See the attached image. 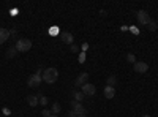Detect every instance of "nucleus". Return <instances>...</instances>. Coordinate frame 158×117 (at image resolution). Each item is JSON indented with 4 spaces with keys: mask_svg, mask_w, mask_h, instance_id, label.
<instances>
[{
    "mask_svg": "<svg viewBox=\"0 0 158 117\" xmlns=\"http://www.w3.org/2000/svg\"><path fill=\"white\" fill-rule=\"evenodd\" d=\"M57 79H59V71H57V68L51 67V68H46V70H44V73H43V81H44V82L54 84Z\"/></svg>",
    "mask_w": 158,
    "mask_h": 117,
    "instance_id": "nucleus-1",
    "label": "nucleus"
},
{
    "mask_svg": "<svg viewBox=\"0 0 158 117\" xmlns=\"http://www.w3.org/2000/svg\"><path fill=\"white\" fill-rule=\"evenodd\" d=\"M32 48V41L29 40V38H21V40L16 43V49L19 51V52H27V51H30Z\"/></svg>",
    "mask_w": 158,
    "mask_h": 117,
    "instance_id": "nucleus-2",
    "label": "nucleus"
},
{
    "mask_svg": "<svg viewBox=\"0 0 158 117\" xmlns=\"http://www.w3.org/2000/svg\"><path fill=\"white\" fill-rule=\"evenodd\" d=\"M27 84H29V87H32V89L40 87V84H41V74H40V73H35V74L29 76Z\"/></svg>",
    "mask_w": 158,
    "mask_h": 117,
    "instance_id": "nucleus-3",
    "label": "nucleus"
},
{
    "mask_svg": "<svg viewBox=\"0 0 158 117\" xmlns=\"http://www.w3.org/2000/svg\"><path fill=\"white\" fill-rule=\"evenodd\" d=\"M81 92L84 94V97H92V95H95V92H97V89H95V86L94 84H84L82 86V89H81Z\"/></svg>",
    "mask_w": 158,
    "mask_h": 117,
    "instance_id": "nucleus-4",
    "label": "nucleus"
},
{
    "mask_svg": "<svg viewBox=\"0 0 158 117\" xmlns=\"http://www.w3.org/2000/svg\"><path fill=\"white\" fill-rule=\"evenodd\" d=\"M138 22H139V24H142V25H147V24L150 22V16H149V13H147V11H144V10L138 11Z\"/></svg>",
    "mask_w": 158,
    "mask_h": 117,
    "instance_id": "nucleus-5",
    "label": "nucleus"
},
{
    "mask_svg": "<svg viewBox=\"0 0 158 117\" xmlns=\"http://www.w3.org/2000/svg\"><path fill=\"white\" fill-rule=\"evenodd\" d=\"M87 81H89V73H81L77 77H76V81H74V86H77V87H82L84 84H87Z\"/></svg>",
    "mask_w": 158,
    "mask_h": 117,
    "instance_id": "nucleus-6",
    "label": "nucleus"
},
{
    "mask_svg": "<svg viewBox=\"0 0 158 117\" xmlns=\"http://www.w3.org/2000/svg\"><path fill=\"white\" fill-rule=\"evenodd\" d=\"M71 106H73V111H74L77 115H85V108H84L79 101H71Z\"/></svg>",
    "mask_w": 158,
    "mask_h": 117,
    "instance_id": "nucleus-7",
    "label": "nucleus"
},
{
    "mask_svg": "<svg viewBox=\"0 0 158 117\" xmlns=\"http://www.w3.org/2000/svg\"><path fill=\"white\" fill-rule=\"evenodd\" d=\"M149 70V63L146 62H136L135 63V71L136 73H146Z\"/></svg>",
    "mask_w": 158,
    "mask_h": 117,
    "instance_id": "nucleus-8",
    "label": "nucleus"
},
{
    "mask_svg": "<svg viewBox=\"0 0 158 117\" xmlns=\"http://www.w3.org/2000/svg\"><path fill=\"white\" fill-rule=\"evenodd\" d=\"M104 97H106L108 100H112L115 97V89L111 87V86H106L104 87Z\"/></svg>",
    "mask_w": 158,
    "mask_h": 117,
    "instance_id": "nucleus-9",
    "label": "nucleus"
},
{
    "mask_svg": "<svg viewBox=\"0 0 158 117\" xmlns=\"http://www.w3.org/2000/svg\"><path fill=\"white\" fill-rule=\"evenodd\" d=\"M10 38V30L8 29H0V44H3Z\"/></svg>",
    "mask_w": 158,
    "mask_h": 117,
    "instance_id": "nucleus-10",
    "label": "nucleus"
},
{
    "mask_svg": "<svg viewBox=\"0 0 158 117\" xmlns=\"http://www.w3.org/2000/svg\"><path fill=\"white\" fill-rule=\"evenodd\" d=\"M27 103H29V106L35 108L38 103H40V97H36V95H29V97H27Z\"/></svg>",
    "mask_w": 158,
    "mask_h": 117,
    "instance_id": "nucleus-11",
    "label": "nucleus"
},
{
    "mask_svg": "<svg viewBox=\"0 0 158 117\" xmlns=\"http://www.w3.org/2000/svg\"><path fill=\"white\" fill-rule=\"evenodd\" d=\"M73 33H70V32H67V33H62V41L63 43H67V44H73Z\"/></svg>",
    "mask_w": 158,
    "mask_h": 117,
    "instance_id": "nucleus-12",
    "label": "nucleus"
},
{
    "mask_svg": "<svg viewBox=\"0 0 158 117\" xmlns=\"http://www.w3.org/2000/svg\"><path fill=\"white\" fill-rule=\"evenodd\" d=\"M60 109H62V106L59 105V103H52V108H51V111H52V114H59L60 112Z\"/></svg>",
    "mask_w": 158,
    "mask_h": 117,
    "instance_id": "nucleus-13",
    "label": "nucleus"
},
{
    "mask_svg": "<svg viewBox=\"0 0 158 117\" xmlns=\"http://www.w3.org/2000/svg\"><path fill=\"white\" fill-rule=\"evenodd\" d=\"M147 27H149V30H152V32H153V30H156V29H158V22H156V21H153V19H150V22L147 24Z\"/></svg>",
    "mask_w": 158,
    "mask_h": 117,
    "instance_id": "nucleus-14",
    "label": "nucleus"
},
{
    "mask_svg": "<svg viewBox=\"0 0 158 117\" xmlns=\"http://www.w3.org/2000/svg\"><path fill=\"white\" fill-rule=\"evenodd\" d=\"M73 97H74V101L81 103V100L84 98V94H82V92H73Z\"/></svg>",
    "mask_w": 158,
    "mask_h": 117,
    "instance_id": "nucleus-15",
    "label": "nucleus"
},
{
    "mask_svg": "<svg viewBox=\"0 0 158 117\" xmlns=\"http://www.w3.org/2000/svg\"><path fill=\"white\" fill-rule=\"evenodd\" d=\"M115 84H117V77H115V76H109V77H108V86L114 87Z\"/></svg>",
    "mask_w": 158,
    "mask_h": 117,
    "instance_id": "nucleus-16",
    "label": "nucleus"
},
{
    "mask_svg": "<svg viewBox=\"0 0 158 117\" xmlns=\"http://www.w3.org/2000/svg\"><path fill=\"white\" fill-rule=\"evenodd\" d=\"M127 60H128L130 63H136V57H135V54H128V56H127Z\"/></svg>",
    "mask_w": 158,
    "mask_h": 117,
    "instance_id": "nucleus-17",
    "label": "nucleus"
},
{
    "mask_svg": "<svg viewBox=\"0 0 158 117\" xmlns=\"http://www.w3.org/2000/svg\"><path fill=\"white\" fill-rule=\"evenodd\" d=\"M16 51H18L16 48H10V49H8V54H6V56H8V57H13V56H15V52H16Z\"/></svg>",
    "mask_w": 158,
    "mask_h": 117,
    "instance_id": "nucleus-18",
    "label": "nucleus"
},
{
    "mask_svg": "<svg viewBox=\"0 0 158 117\" xmlns=\"http://www.w3.org/2000/svg\"><path fill=\"white\" fill-rule=\"evenodd\" d=\"M40 103H41V105H43V106H46V105H48V98L41 95V97H40Z\"/></svg>",
    "mask_w": 158,
    "mask_h": 117,
    "instance_id": "nucleus-19",
    "label": "nucleus"
},
{
    "mask_svg": "<svg viewBox=\"0 0 158 117\" xmlns=\"http://www.w3.org/2000/svg\"><path fill=\"white\" fill-rule=\"evenodd\" d=\"M71 52H79V48L76 44H71Z\"/></svg>",
    "mask_w": 158,
    "mask_h": 117,
    "instance_id": "nucleus-20",
    "label": "nucleus"
},
{
    "mask_svg": "<svg viewBox=\"0 0 158 117\" xmlns=\"http://www.w3.org/2000/svg\"><path fill=\"white\" fill-rule=\"evenodd\" d=\"M41 115H43V117H49V115H51V112H49L48 109H44V111L41 112Z\"/></svg>",
    "mask_w": 158,
    "mask_h": 117,
    "instance_id": "nucleus-21",
    "label": "nucleus"
},
{
    "mask_svg": "<svg viewBox=\"0 0 158 117\" xmlns=\"http://www.w3.org/2000/svg\"><path fill=\"white\" fill-rule=\"evenodd\" d=\"M68 117H77V114H76V112H74V111L71 109V111L68 112Z\"/></svg>",
    "mask_w": 158,
    "mask_h": 117,
    "instance_id": "nucleus-22",
    "label": "nucleus"
},
{
    "mask_svg": "<svg viewBox=\"0 0 158 117\" xmlns=\"http://www.w3.org/2000/svg\"><path fill=\"white\" fill-rule=\"evenodd\" d=\"M84 59H85V56H84V54H81V57H79V62H84Z\"/></svg>",
    "mask_w": 158,
    "mask_h": 117,
    "instance_id": "nucleus-23",
    "label": "nucleus"
},
{
    "mask_svg": "<svg viewBox=\"0 0 158 117\" xmlns=\"http://www.w3.org/2000/svg\"><path fill=\"white\" fill-rule=\"evenodd\" d=\"M49 117H57V115H56V114H51V115H49Z\"/></svg>",
    "mask_w": 158,
    "mask_h": 117,
    "instance_id": "nucleus-24",
    "label": "nucleus"
},
{
    "mask_svg": "<svg viewBox=\"0 0 158 117\" xmlns=\"http://www.w3.org/2000/svg\"><path fill=\"white\" fill-rule=\"evenodd\" d=\"M142 117H150V115H149V114H146V115H142Z\"/></svg>",
    "mask_w": 158,
    "mask_h": 117,
    "instance_id": "nucleus-25",
    "label": "nucleus"
},
{
    "mask_svg": "<svg viewBox=\"0 0 158 117\" xmlns=\"http://www.w3.org/2000/svg\"><path fill=\"white\" fill-rule=\"evenodd\" d=\"M77 117H87V115H77Z\"/></svg>",
    "mask_w": 158,
    "mask_h": 117,
    "instance_id": "nucleus-26",
    "label": "nucleus"
}]
</instances>
